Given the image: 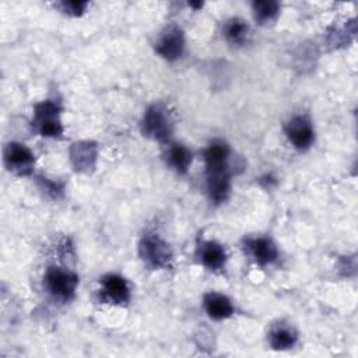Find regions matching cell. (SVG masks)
<instances>
[{
	"instance_id": "6da1fadb",
	"label": "cell",
	"mask_w": 358,
	"mask_h": 358,
	"mask_svg": "<svg viewBox=\"0 0 358 358\" xmlns=\"http://www.w3.org/2000/svg\"><path fill=\"white\" fill-rule=\"evenodd\" d=\"M228 155L229 148L224 141H213L204 151L207 189L215 203L227 200L229 194Z\"/></svg>"
},
{
	"instance_id": "7a4b0ae2",
	"label": "cell",
	"mask_w": 358,
	"mask_h": 358,
	"mask_svg": "<svg viewBox=\"0 0 358 358\" xmlns=\"http://www.w3.org/2000/svg\"><path fill=\"white\" fill-rule=\"evenodd\" d=\"M140 257L152 268H164L171 264L172 252L169 245L158 235L147 234L138 245Z\"/></svg>"
},
{
	"instance_id": "3957f363",
	"label": "cell",
	"mask_w": 358,
	"mask_h": 358,
	"mask_svg": "<svg viewBox=\"0 0 358 358\" xmlns=\"http://www.w3.org/2000/svg\"><path fill=\"white\" fill-rule=\"evenodd\" d=\"M143 134L158 141L166 140L172 133V120L162 105H151L143 117L141 122Z\"/></svg>"
},
{
	"instance_id": "277c9868",
	"label": "cell",
	"mask_w": 358,
	"mask_h": 358,
	"mask_svg": "<svg viewBox=\"0 0 358 358\" xmlns=\"http://www.w3.org/2000/svg\"><path fill=\"white\" fill-rule=\"evenodd\" d=\"M59 113L60 108L56 102L43 101L35 106L32 126L43 137H59L63 133Z\"/></svg>"
},
{
	"instance_id": "5b68a950",
	"label": "cell",
	"mask_w": 358,
	"mask_h": 358,
	"mask_svg": "<svg viewBox=\"0 0 358 358\" xmlns=\"http://www.w3.org/2000/svg\"><path fill=\"white\" fill-rule=\"evenodd\" d=\"M78 284L76 273L63 270L60 267H50L45 274V285L48 291L63 301H69L74 296Z\"/></svg>"
},
{
	"instance_id": "8992f818",
	"label": "cell",
	"mask_w": 358,
	"mask_h": 358,
	"mask_svg": "<svg viewBox=\"0 0 358 358\" xmlns=\"http://www.w3.org/2000/svg\"><path fill=\"white\" fill-rule=\"evenodd\" d=\"M35 158L32 151L21 143H10L4 148V164L17 175H28L32 171Z\"/></svg>"
},
{
	"instance_id": "52a82bcc",
	"label": "cell",
	"mask_w": 358,
	"mask_h": 358,
	"mask_svg": "<svg viewBox=\"0 0 358 358\" xmlns=\"http://www.w3.org/2000/svg\"><path fill=\"white\" fill-rule=\"evenodd\" d=\"M183 48H185L183 32L176 25H169L168 28H165V31L162 32V35L155 43L157 53L169 62L180 57L183 53Z\"/></svg>"
},
{
	"instance_id": "ba28073f",
	"label": "cell",
	"mask_w": 358,
	"mask_h": 358,
	"mask_svg": "<svg viewBox=\"0 0 358 358\" xmlns=\"http://www.w3.org/2000/svg\"><path fill=\"white\" fill-rule=\"evenodd\" d=\"M285 134L298 150L309 148L315 138V131L309 119L301 115L294 116L287 122Z\"/></svg>"
},
{
	"instance_id": "9c48e42d",
	"label": "cell",
	"mask_w": 358,
	"mask_h": 358,
	"mask_svg": "<svg viewBox=\"0 0 358 358\" xmlns=\"http://www.w3.org/2000/svg\"><path fill=\"white\" fill-rule=\"evenodd\" d=\"M102 298L112 303H126L130 299L127 281L117 274H108L101 280Z\"/></svg>"
},
{
	"instance_id": "30bf717a",
	"label": "cell",
	"mask_w": 358,
	"mask_h": 358,
	"mask_svg": "<svg viewBox=\"0 0 358 358\" xmlns=\"http://www.w3.org/2000/svg\"><path fill=\"white\" fill-rule=\"evenodd\" d=\"M246 246H248L252 257L255 259V262L260 266L273 263L278 256L277 246L274 245V242L270 238L262 236V238L248 239Z\"/></svg>"
},
{
	"instance_id": "8fae6325",
	"label": "cell",
	"mask_w": 358,
	"mask_h": 358,
	"mask_svg": "<svg viewBox=\"0 0 358 358\" xmlns=\"http://www.w3.org/2000/svg\"><path fill=\"white\" fill-rule=\"evenodd\" d=\"M204 309L207 315L214 320H222L231 317L234 313V305L228 296L218 292H208L204 295Z\"/></svg>"
},
{
	"instance_id": "7c38bea8",
	"label": "cell",
	"mask_w": 358,
	"mask_h": 358,
	"mask_svg": "<svg viewBox=\"0 0 358 358\" xmlns=\"http://www.w3.org/2000/svg\"><path fill=\"white\" fill-rule=\"evenodd\" d=\"M200 260L207 268L218 270L225 264V260H227L225 249L214 241L204 242L200 248Z\"/></svg>"
},
{
	"instance_id": "4fadbf2b",
	"label": "cell",
	"mask_w": 358,
	"mask_h": 358,
	"mask_svg": "<svg viewBox=\"0 0 358 358\" xmlns=\"http://www.w3.org/2000/svg\"><path fill=\"white\" fill-rule=\"evenodd\" d=\"M96 147L91 143H78L71 147V161L76 169L84 171L94 166Z\"/></svg>"
},
{
	"instance_id": "5bb4252c",
	"label": "cell",
	"mask_w": 358,
	"mask_h": 358,
	"mask_svg": "<svg viewBox=\"0 0 358 358\" xmlns=\"http://www.w3.org/2000/svg\"><path fill=\"white\" fill-rule=\"evenodd\" d=\"M296 338H298V336H296L295 330L288 326H278V327L273 329L268 336L270 345L274 350H288V348L294 347V344L296 343Z\"/></svg>"
},
{
	"instance_id": "9a60e30c",
	"label": "cell",
	"mask_w": 358,
	"mask_h": 358,
	"mask_svg": "<svg viewBox=\"0 0 358 358\" xmlns=\"http://www.w3.org/2000/svg\"><path fill=\"white\" fill-rule=\"evenodd\" d=\"M168 159L176 172L186 173L192 164V152L185 145L172 144L168 150Z\"/></svg>"
},
{
	"instance_id": "2e32d148",
	"label": "cell",
	"mask_w": 358,
	"mask_h": 358,
	"mask_svg": "<svg viewBox=\"0 0 358 358\" xmlns=\"http://www.w3.org/2000/svg\"><path fill=\"white\" fill-rule=\"evenodd\" d=\"M224 34L231 43H243L249 35V25L241 18H232L227 22Z\"/></svg>"
},
{
	"instance_id": "e0dca14e",
	"label": "cell",
	"mask_w": 358,
	"mask_h": 358,
	"mask_svg": "<svg viewBox=\"0 0 358 358\" xmlns=\"http://www.w3.org/2000/svg\"><path fill=\"white\" fill-rule=\"evenodd\" d=\"M253 13L256 21L259 24H266L273 21L277 14L280 13V4L277 1H255L253 3Z\"/></svg>"
},
{
	"instance_id": "ac0fdd59",
	"label": "cell",
	"mask_w": 358,
	"mask_h": 358,
	"mask_svg": "<svg viewBox=\"0 0 358 358\" xmlns=\"http://www.w3.org/2000/svg\"><path fill=\"white\" fill-rule=\"evenodd\" d=\"M63 6V10L67 13V14H71V15H81L87 7V3L85 1H63L62 3Z\"/></svg>"
}]
</instances>
